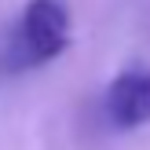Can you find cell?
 Returning <instances> with one entry per match:
<instances>
[{"mask_svg": "<svg viewBox=\"0 0 150 150\" xmlns=\"http://www.w3.org/2000/svg\"><path fill=\"white\" fill-rule=\"evenodd\" d=\"M18 44L26 48L29 62H48L62 55L70 44V11L62 0H29L22 11Z\"/></svg>", "mask_w": 150, "mask_h": 150, "instance_id": "6da1fadb", "label": "cell"}, {"mask_svg": "<svg viewBox=\"0 0 150 150\" xmlns=\"http://www.w3.org/2000/svg\"><path fill=\"white\" fill-rule=\"evenodd\" d=\"M106 117L117 128H139L150 121V70L132 66L106 88Z\"/></svg>", "mask_w": 150, "mask_h": 150, "instance_id": "7a4b0ae2", "label": "cell"}]
</instances>
